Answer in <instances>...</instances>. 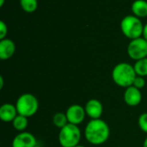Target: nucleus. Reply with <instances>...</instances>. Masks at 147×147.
<instances>
[{
	"mask_svg": "<svg viewBox=\"0 0 147 147\" xmlns=\"http://www.w3.org/2000/svg\"><path fill=\"white\" fill-rule=\"evenodd\" d=\"M110 129L108 124L101 120H91L84 129V137L86 140L95 146L104 144L109 138Z\"/></svg>",
	"mask_w": 147,
	"mask_h": 147,
	"instance_id": "1",
	"label": "nucleus"
},
{
	"mask_svg": "<svg viewBox=\"0 0 147 147\" xmlns=\"http://www.w3.org/2000/svg\"><path fill=\"white\" fill-rule=\"evenodd\" d=\"M137 74L134 66L127 62L118 63L112 71V79L114 82L121 88H129L133 86Z\"/></svg>",
	"mask_w": 147,
	"mask_h": 147,
	"instance_id": "2",
	"label": "nucleus"
},
{
	"mask_svg": "<svg viewBox=\"0 0 147 147\" xmlns=\"http://www.w3.org/2000/svg\"><path fill=\"white\" fill-rule=\"evenodd\" d=\"M121 29L126 37L134 40L141 37L143 35L144 25L139 17L134 15H128L122 18L121 22Z\"/></svg>",
	"mask_w": 147,
	"mask_h": 147,
	"instance_id": "3",
	"label": "nucleus"
},
{
	"mask_svg": "<svg viewBox=\"0 0 147 147\" xmlns=\"http://www.w3.org/2000/svg\"><path fill=\"white\" fill-rule=\"evenodd\" d=\"M16 107L19 115L29 118L37 113L39 102L37 98L32 94H23L18 97Z\"/></svg>",
	"mask_w": 147,
	"mask_h": 147,
	"instance_id": "4",
	"label": "nucleus"
},
{
	"mask_svg": "<svg viewBox=\"0 0 147 147\" xmlns=\"http://www.w3.org/2000/svg\"><path fill=\"white\" fill-rule=\"evenodd\" d=\"M81 139V131L76 125L68 124L59 133V142L62 147H75Z\"/></svg>",
	"mask_w": 147,
	"mask_h": 147,
	"instance_id": "5",
	"label": "nucleus"
},
{
	"mask_svg": "<svg viewBox=\"0 0 147 147\" xmlns=\"http://www.w3.org/2000/svg\"><path fill=\"white\" fill-rule=\"evenodd\" d=\"M128 56L134 60L139 61L147 57V41L143 37L131 40L127 46Z\"/></svg>",
	"mask_w": 147,
	"mask_h": 147,
	"instance_id": "6",
	"label": "nucleus"
},
{
	"mask_svg": "<svg viewBox=\"0 0 147 147\" xmlns=\"http://www.w3.org/2000/svg\"><path fill=\"white\" fill-rule=\"evenodd\" d=\"M65 114L70 124L78 126L84 120L86 113L85 109L82 106L78 104H74L67 108Z\"/></svg>",
	"mask_w": 147,
	"mask_h": 147,
	"instance_id": "7",
	"label": "nucleus"
},
{
	"mask_svg": "<svg viewBox=\"0 0 147 147\" xmlns=\"http://www.w3.org/2000/svg\"><path fill=\"white\" fill-rule=\"evenodd\" d=\"M36 146L37 141L35 137L28 132L20 133L12 141V147H34Z\"/></svg>",
	"mask_w": 147,
	"mask_h": 147,
	"instance_id": "8",
	"label": "nucleus"
},
{
	"mask_svg": "<svg viewBox=\"0 0 147 147\" xmlns=\"http://www.w3.org/2000/svg\"><path fill=\"white\" fill-rule=\"evenodd\" d=\"M85 113L92 120L100 119L103 113L102 104L96 99L90 100L85 105Z\"/></svg>",
	"mask_w": 147,
	"mask_h": 147,
	"instance_id": "9",
	"label": "nucleus"
},
{
	"mask_svg": "<svg viewBox=\"0 0 147 147\" xmlns=\"http://www.w3.org/2000/svg\"><path fill=\"white\" fill-rule=\"evenodd\" d=\"M124 101L129 107H136L142 101V94L139 88L131 86L127 88L124 93Z\"/></svg>",
	"mask_w": 147,
	"mask_h": 147,
	"instance_id": "10",
	"label": "nucleus"
},
{
	"mask_svg": "<svg viewBox=\"0 0 147 147\" xmlns=\"http://www.w3.org/2000/svg\"><path fill=\"white\" fill-rule=\"evenodd\" d=\"M16 51V44L11 39H3L0 41V59L8 60L13 56Z\"/></svg>",
	"mask_w": 147,
	"mask_h": 147,
	"instance_id": "11",
	"label": "nucleus"
},
{
	"mask_svg": "<svg viewBox=\"0 0 147 147\" xmlns=\"http://www.w3.org/2000/svg\"><path fill=\"white\" fill-rule=\"evenodd\" d=\"M18 115L16 105L11 103L3 104L0 107V119L3 122H13Z\"/></svg>",
	"mask_w": 147,
	"mask_h": 147,
	"instance_id": "12",
	"label": "nucleus"
},
{
	"mask_svg": "<svg viewBox=\"0 0 147 147\" xmlns=\"http://www.w3.org/2000/svg\"><path fill=\"white\" fill-rule=\"evenodd\" d=\"M131 9L134 15L139 18L147 16V2L146 0H135Z\"/></svg>",
	"mask_w": 147,
	"mask_h": 147,
	"instance_id": "13",
	"label": "nucleus"
},
{
	"mask_svg": "<svg viewBox=\"0 0 147 147\" xmlns=\"http://www.w3.org/2000/svg\"><path fill=\"white\" fill-rule=\"evenodd\" d=\"M19 3L21 8L26 13H33L38 7L37 0H19Z\"/></svg>",
	"mask_w": 147,
	"mask_h": 147,
	"instance_id": "14",
	"label": "nucleus"
},
{
	"mask_svg": "<svg viewBox=\"0 0 147 147\" xmlns=\"http://www.w3.org/2000/svg\"><path fill=\"white\" fill-rule=\"evenodd\" d=\"M28 125V118L27 117H24L22 115H17L15 120H13L12 122V126L16 130V131H19V132H22L24 131L27 126Z\"/></svg>",
	"mask_w": 147,
	"mask_h": 147,
	"instance_id": "15",
	"label": "nucleus"
},
{
	"mask_svg": "<svg viewBox=\"0 0 147 147\" xmlns=\"http://www.w3.org/2000/svg\"><path fill=\"white\" fill-rule=\"evenodd\" d=\"M134 68L138 76H141V77L147 76V57L137 61Z\"/></svg>",
	"mask_w": 147,
	"mask_h": 147,
	"instance_id": "16",
	"label": "nucleus"
},
{
	"mask_svg": "<svg viewBox=\"0 0 147 147\" xmlns=\"http://www.w3.org/2000/svg\"><path fill=\"white\" fill-rule=\"evenodd\" d=\"M53 123L56 127H58L59 129H62L63 127H65L66 125L69 124L66 114L63 113H55L53 117Z\"/></svg>",
	"mask_w": 147,
	"mask_h": 147,
	"instance_id": "17",
	"label": "nucleus"
},
{
	"mask_svg": "<svg viewBox=\"0 0 147 147\" xmlns=\"http://www.w3.org/2000/svg\"><path fill=\"white\" fill-rule=\"evenodd\" d=\"M138 123L141 131L147 133V113H144L140 116Z\"/></svg>",
	"mask_w": 147,
	"mask_h": 147,
	"instance_id": "18",
	"label": "nucleus"
},
{
	"mask_svg": "<svg viewBox=\"0 0 147 147\" xmlns=\"http://www.w3.org/2000/svg\"><path fill=\"white\" fill-rule=\"evenodd\" d=\"M133 86L135 87V88H139V89L143 88L146 86V80H145V78L137 75V77L135 78V80L134 81Z\"/></svg>",
	"mask_w": 147,
	"mask_h": 147,
	"instance_id": "19",
	"label": "nucleus"
},
{
	"mask_svg": "<svg viewBox=\"0 0 147 147\" xmlns=\"http://www.w3.org/2000/svg\"><path fill=\"white\" fill-rule=\"evenodd\" d=\"M8 33V27L3 21H0V39H5Z\"/></svg>",
	"mask_w": 147,
	"mask_h": 147,
	"instance_id": "20",
	"label": "nucleus"
},
{
	"mask_svg": "<svg viewBox=\"0 0 147 147\" xmlns=\"http://www.w3.org/2000/svg\"><path fill=\"white\" fill-rule=\"evenodd\" d=\"M143 38L146 39L147 41V23L144 25V29H143V35H142Z\"/></svg>",
	"mask_w": 147,
	"mask_h": 147,
	"instance_id": "21",
	"label": "nucleus"
},
{
	"mask_svg": "<svg viewBox=\"0 0 147 147\" xmlns=\"http://www.w3.org/2000/svg\"><path fill=\"white\" fill-rule=\"evenodd\" d=\"M3 87V76H0V88L2 89Z\"/></svg>",
	"mask_w": 147,
	"mask_h": 147,
	"instance_id": "22",
	"label": "nucleus"
},
{
	"mask_svg": "<svg viewBox=\"0 0 147 147\" xmlns=\"http://www.w3.org/2000/svg\"><path fill=\"white\" fill-rule=\"evenodd\" d=\"M5 3V0H0V7H3Z\"/></svg>",
	"mask_w": 147,
	"mask_h": 147,
	"instance_id": "23",
	"label": "nucleus"
},
{
	"mask_svg": "<svg viewBox=\"0 0 147 147\" xmlns=\"http://www.w3.org/2000/svg\"><path fill=\"white\" fill-rule=\"evenodd\" d=\"M143 147H147V137H146V139H145V141H144V144H143Z\"/></svg>",
	"mask_w": 147,
	"mask_h": 147,
	"instance_id": "24",
	"label": "nucleus"
},
{
	"mask_svg": "<svg viewBox=\"0 0 147 147\" xmlns=\"http://www.w3.org/2000/svg\"><path fill=\"white\" fill-rule=\"evenodd\" d=\"M75 147H84V146H80V145H78V146H75Z\"/></svg>",
	"mask_w": 147,
	"mask_h": 147,
	"instance_id": "25",
	"label": "nucleus"
},
{
	"mask_svg": "<svg viewBox=\"0 0 147 147\" xmlns=\"http://www.w3.org/2000/svg\"><path fill=\"white\" fill-rule=\"evenodd\" d=\"M34 147H40V146H34Z\"/></svg>",
	"mask_w": 147,
	"mask_h": 147,
	"instance_id": "26",
	"label": "nucleus"
}]
</instances>
